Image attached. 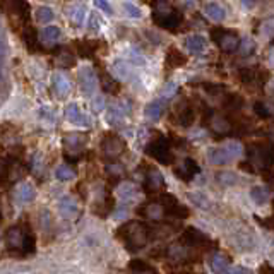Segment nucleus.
<instances>
[{
	"mask_svg": "<svg viewBox=\"0 0 274 274\" xmlns=\"http://www.w3.org/2000/svg\"><path fill=\"white\" fill-rule=\"evenodd\" d=\"M84 16H86L84 4H75V6L69 9V19L75 24V26H81V24L84 23Z\"/></svg>",
	"mask_w": 274,
	"mask_h": 274,
	"instance_id": "25",
	"label": "nucleus"
},
{
	"mask_svg": "<svg viewBox=\"0 0 274 274\" xmlns=\"http://www.w3.org/2000/svg\"><path fill=\"white\" fill-rule=\"evenodd\" d=\"M146 151H148V154L151 156V158L160 161L161 165H171L173 163V153H171L170 144L165 137H158L156 141H153Z\"/></svg>",
	"mask_w": 274,
	"mask_h": 274,
	"instance_id": "4",
	"label": "nucleus"
},
{
	"mask_svg": "<svg viewBox=\"0 0 274 274\" xmlns=\"http://www.w3.org/2000/svg\"><path fill=\"white\" fill-rule=\"evenodd\" d=\"M94 6L98 7V9H101L105 14H111L113 12V9H111V6L108 4V0H94Z\"/></svg>",
	"mask_w": 274,
	"mask_h": 274,
	"instance_id": "43",
	"label": "nucleus"
},
{
	"mask_svg": "<svg viewBox=\"0 0 274 274\" xmlns=\"http://www.w3.org/2000/svg\"><path fill=\"white\" fill-rule=\"evenodd\" d=\"M52 86H53V91L58 96H67L70 93V89H72V84H70L69 77L62 72H55L52 75Z\"/></svg>",
	"mask_w": 274,
	"mask_h": 274,
	"instance_id": "11",
	"label": "nucleus"
},
{
	"mask_svg": "<svg viewBox=\"0 0 274 274\" xmlns=\"http://www.w3.org/2000/svg\"><path fill=\"white\" fill-rule=\"evenodd\" d=\"M250 197L257 202V204H266V202L269 201V197H271V192H269L267 187L257 185L250 190Z\"/></svg>",
	"mask_w": 274,
	"mask_h": 274,
	"instance_id": "28",
	"label": "nucleus"
},
{
	"mask_svg": "<svg viewBox=\"0 0 274 274\" xmlns=\"http://www.w3.org/2000/svg\"><path fill=\"white\" fill-rule=\"evenodd\" d=\"M17 195L23 202H31L34 195H36V192H34V187L31 184H23L17 189Z\"/></svg>",
	"mask_w": 274,
	"mask_h": 274,
	"instance_id": "31",
	"label": "nucleus"
},
{
	"mask_svg": "<svg viewBox=\"0 0 274 274\" xmlns=\"http://www.w3.org/2000/svg\"><path fill=\"white\" fill-rule=\"evenodd\" d=\"M130 269L132 271H135V272H143V271H146V269H149V266L146 264L144 261H132L130 262Z\"/></svg>",
	"mask_w": 274,
	"mask_h": 274,
	"instance_id": "42",
	"label": "nucleus"
},
{
	"mask_svg": "<svg viewBox=\"0 0 274 274\" xmlns=\"http://www.w3.org/2000/svg\"><path fill=\"white\" fill-rule=\"evenodd\" d=\"M211 129L216 132V134H228V132L231 130V124L228 122L225 116H220V115H214L209 122Z\"/></svg>",
	"mask_w": 274,
	"mask_h": 274,
	"instance_id": "19",
	"label": "nucleus"
},
{
	"mask_svg": "<svg viewBox=\"0 0 274 274\" xmlns=\"http://www.w3.org/2000/svg\"><path fill=\"white\" fill-rule=\"evenodd\" d=\"M231 274H253L250 269H247V267H243V266H238L233 269V272Z\"/></svg>",
	"mask_w": 274,
	"mask_h": 274,
	"instance_id": "49",
	"label": "nucleus"
},
{
	"mask_svg": "<svg viewBox=\"0 0 274 274\" xmlns=\"http://www.w3.org/2000/svg\"><path fill=\"white\" fill-rule=\"evenodd\" d=\"M119 192H120V195H122V197H125V199H130V197H134L135 189H134V187H132L130 184H125V185H122V187H120Z\"/></svg>",
	"mask_w": 274,
	"mask_h": 274,
	"instance_id": "41",
	"label": "nucleus"
},
{
	"mask_svg": "<svg viewBox=\"0 0 274 274\" xmlns=\"http://www.w3.org/2000/svg\"><path fill=\"white\" fill-rule=\"evenodd\" d=\"M6 173V168H4V165L0 163V179H2V175Z\"/></svg>",
	"mask_w": 274,
	"mask_h": 274,
	"instance_id": "54",
	"label": "nucleus"
},
{
	"mask_svg": "<svg viewBox=\"0 0 274 274\" xmlns=\"http://www.w3.org/2000/svg\"><path fill=\"white\" fill-rule=\"evenodd\" d=\"M242 105H243V100L238 94H230L228 100L225 101V106L228 110H240Z\"/></svg>",
	"mask_w": 274,
	"mask_h": 274,
	"instance_id": "35",
	"label": "nucleus"
},
{
	"mask_svg": "<svg viewBox=\"0 0 274 274\" xmlns=\"http://www.w3.org/2000/svg\"><path fill=\"white\" fill-rule=\"evenodd\" d=\"M77 79H79V84H81V91L86 94V96H91L98 88V79H96V72L93 67H89V65H86L79 70L77 74Z\"/></svg>",
	"mask_w": 274,
	"mask_h": 274,
	"instance_id": "6",
	"label": "nucleus"
},
{
	"mask_svg": "<svg viewBox=\"0 0 274 274\" xmlns=\"http://www.w3.org/2000/svg\"><path fill=\"white\" fill-rule=\"evenodd\" d=\"M103 89L106 91V93H116V91H119V84H116L110 75L105 74L103 75Z\"/></svg>",
	"mask_w": 274,
	"mask_h": 274,
	"instance_id": "39",
	"label": "nucleus"
},
{
	"mask_svg": "<svg viewBox=\"0 0 274 274\" xmlns=\"http://www.w3.org/2000/svg\"><path fill=\"white\" fill-rule=\"evenodd\" d=\"M119 235L122 237V240H124L125 247L129 248V250H139V248H143L149 240L148 226L139 221L127 223L125 226L120 228Z\"/></svg>",
	"mask_w": 274,
	"mask_h": 274,
	"instance_id": "2",
	"label": "nucleus"
},
{
	"mask_svg": "<svg viewBox=\"0 0 274 274\" xmlns=\"http://www.w3.org/2000/svg\"><path fill=\"white\" fill-rule=\"evenodd\" d=\"M144 113H146V119H149V120H153V122L160 120L161 115L165 113V101L163 100L151 101V103L146 106Z\"/></svg>",
	"mask_w": 274,
	"mask_h": 274,
	"instance_id": "16",
	"label": "nucleus"
},
{
	"mask_svg": "<svg viewBox=\"0 0 274 274\" xmlns=\"http://www.w3.org/2000/svg\"><path fill=\"white\" fill-rule=\"evenodd\" d=\"M242 153H243L242 146L233 141V143H228L225 146H220V148L211 149L207 156H209V161L212 165H226L233 160L240 158Z\"/></svg>",
	"mask_w": 274,
	"mask_h": 274,
	"instance_id": "3",
	"label": "nucleus"
},
{
	"mask_svg": "<svg viewBox=\"0 0 274 274\" xmlns=\"http://www.w3.org/2000/svg\"><path fill=\"white\" fill-rule=\"evenodd\" d=\"M6 245L14 253L28 256L34 252V235L21 226H11L6 233Z\"/></svg>",
	"mask_w": 274,
	"mask_h": 274,
	"instance_id": "1",
	"label": "nucleus"
},
{
	"mask_svg": "<svg viewBox=\"0 0 274 274\" xmlns=\"http://www.w3.org/2000/svg\"><path fill=\"white\" fill-rule=\"evenodd\" d=\"M212 269H214L216 274H228V271H230V259L225 253H218L212 259Z\"/></svg>",
	"mask_w": 274,
	"mask_h": 274,
	"instance_id": "23",
	"label": "nucleus"
},
{
	"mask_svg": "<svg viewBox=\"0 0 274 274\" xmlns=\"http://www.w3.org/2000/svg\"><path fill=\"white\" fill-rule=\"evenodd\" d=\"M144 187H146V190H148V192L158 194V192L163 190V187H165L163 175H161L158 170H151L149 173H148V177H146Z\"/></svg>",
	"mask_w": 274,
	"mask_h": 274,
	"instance_id": "12",
	"label": "nucleus"
},
{
	"mask_svg": "<svg viewBox=\"0 0 274 274\" xmlns=\"http://www.w3.org/2000/svg\"><path fill=\"white\" fill-rule=\"evenodd\" d=\"M211 36L223 52L231 53L240 47V40H238L237 34L230 31V29H212Z\"/></svg>",
	"mask_w": 274,
	"mask_h": 274,
	"instance_id": "5",
	"label": "nucleus"
},
{
	"mask_svg": "<svg viewBox=\"0 0 274 274\" xmlns=\"http://www.w3.org/2000/svg\"><path fill=\"white\" fill-rule=\"evenodd\" d=\"M2 64H4V57L0 55V79H2Z\"/></svg>",
	"mask_w": 274,
	"mask_h": 274,
	"instance_id": "52",
	"label": "nucleus"
},
{
	"mask_svg": "<svg viewBox=\"0 0 274 274\" xmlns=\"http://www.w3.org/2000/svg\"><path fill=\"white\" fill-rule=\"evenodd\" d=\"M262 272L264 274H272V269L271 267H266V269H262Z\"/></svg>",
	"mask_w": 274,
	"mask_h": 274,
	"instance_id": "53",
	"label": "nucleus"
},
{
	"mask_svg": "<svg viewBox=\"0 0 274 274\" xmlns=\"http://www.w3.org/2000/svg\"><path fill=\"white\" fill-rule=\"evenodd\" d=\"M55 177H57V180H60V182H70L75 177V171L70 168V166L62 165L55 170Z\"/></svg>",
	"mask_w": 274,
	"mask_h": 274,
	"instance_id": "33",
	"label": "nucleus"
},
{
	"mask_svg": "<svg viewBox=\"0 0 274 274\" xmlns=\"http://www.w3.org/2000/svg\"><path fill=\"white\" fill-rule=\"evenodd\" d=\"M189 197L192 199V202H194L195 206L202 207V209H207L209 207V199L204 195V194H199V192H194V194H189Z\"/></svg>",
	"mask_w": 274,
	"mask_h": 274,
	"instance_id": "36",
	"label": "nucleus"
},
{
	"mask_svg": "<svg viewBox=\"0 0 274 274\" xmlns=\"http://www.w3.org/2000/svg\"><path fill=\"white\" fill-rule=\"evenodd\" d=\"M130 60H132V62H134V64H139V65H143L144 62H146V60H144V55L143 53H139V52H137V50H130Z\"/></svg>",
	"mask_w": 274,
	"mask_h": 274,
	"instance_id": "47",
	"label": "nucleus"
},
{
	"mask_svg": "<svg viewBox=\"0 0 274 274\" xmlns=\"http://www.w3.org/2000/svg\"><path fill=\"white\" fill-rule=\"evenodd\" d=\"M23 38H24V43H26V48L29 50V52H36V50L40 48L38 47V34H36V29L34 28L29 26V28L24 29Z\"/></svg>",
	"mask_w": 274,
	"mask_h": 274,
	"instance_id": "27",
	"label": "nucleus"
},
{
	"mask_svg": "<svg viewBox=\"0 0 274 274\" xmlns=\"http://www.w3.org/2000/svg\"><path fill=\"white\" fill-rule=\"evenodd\" d=\"M34 17H36L38 23L47 24V23H50L55 17V14H53V11L50 7H38L36 12H34Z\"/></svg>",
	"mask_w": 274,
	"mask_h": 274,
	"instance_id": "34",
	"label": "nucleus"
},
{
	"mask_svg": "<svg viewBox=\"0 0 274 274\" xmlns=\"http://www.w3.org/2000/svg\"><path fill=\"white\" fill-rule=\"evenodd\" d=\"M253 110H256V113L259 116H262V119H269L271 116V111L267 110V106L262 103V101H257L256 105H253Z\"/></svg>",
	"mask_w": 274,
	"mask_h": 274,
	"instance_id": "40",
	"label": "nucleus"
},
{
	"mask_svg": "<svg viewBox=\"0 0 274 274\" xmlns=\"http://www.w3.org/2000/svg\"><path fill=\"white\" fill-rule=\"evenodd\" d=\"M139 274H158V272H156V271H153V269H146V271H143V272H139Z\"/></svg>",
	"mask_w": 274,
	"mask_h": 274,
	"instance_id": "51",
	"label": "nucleus"
},
{
	"mask_svg": "<svg viewBox=\"0 0 274 274\" xmlns=\"http://www.w3.org/2000/svg\"><path fill=\"white\" fill-rule=\"evenodd\" d=\"M204 14L212 21H223L226 17V11L223 9L220 4H206Z\"/></svg>",
	"mask_w": 274,
	"mask_h": 274,
	"instance_id": "21",
	"label": "nucleus"
},
{
	"mask_svg": "<svg viewBox=\"0 0 274 274\" xmlns=\"http://www.w3.org/2000/svg\"><path fill=\"white\" fill-rule=\"evenodd\" d=\"M65 119H67L70 124L79 125V127H89L91 125L89 116L79 108L77 103H70V105L65 106Z\"/></svg>",
	"mask_w": 274,
	"mask_h": 274,
	"instance_id": "8",
	"label": "nucleus"
},
{
	"mask_svg": "<svg viewBox=\"0 0 274 274\" xmlns=\"http://www.w3.org/2000/svg\"><path fill=\"white\" fill-rule=\"evenodd\" d=\"M125 110L122 108V106L119 105H113L111 108L108 110V115H106V120H108V124L111 125H120L122 122H124L125 119Z\"/></svg>",
	"mask_w": 274,
	"mask_h": 274,
	"instance_id": "26",
	"label": "nucleus"
},
{
	"mask_svg": "<svg viewBox=\"0 0 274 274\" xmlns=\"http://www.w3.org/2000/svg\"><path fill=\"white\" fill-rule=\"evenodd\" d=\"M91 106H93L94 111H101V110L105 108V98H103V96H94Z\"/></svg>",
	"mask_w": 274,
	"mask_h": 274,
	"instance_id": "45",
	"label": "nucleus"
},
{
	"mask_svg": "<svg viewBox=\"0 0 274 274\" xmlns=\"http://www.w3.org/2000/svg\"><path fill=\"white\" fill-rule=\"evenodd\" d=\"M111 70H113V75H116L120 81H129L132 77V67L127 60H116Z\"/></svg>",
	"mask_w": 274,
	"mask_h": 274,
	"instance_id": "18",
	"label": "nucleus"
},
{
	"mask_svg": "<svg viewBox=\"0 0 274 274\" xmlns=\"http://www.w3.org/2000/svg\"><path fill=\"white\" fill-rule=\"evenodd\" d=\"M100 19L96 14H91L89 16V31H100Z\"/></svg>",
	"mask_w": 274,
	"mask_h": 274,
	"instance_id": "46",
	"label": "nucleus"
},
{
	"mask_svg": "<svg viewBox=\"0 0 274 274\" xmlns=\"http://www.w3.org/2000/svg\"><path fill=\"white\" fill-rule=\"evenodd\" d=\"M96 48H98V43L96 42H81L77 45V52L84 58H93L96 53Z\"/></svg>",
	"mask_w": 274,
	"mask_h": 274,
	"instance_id": "29",
	"label": "nucleus"
},
{
	"mask_svg": "<svg viewBox=\"0 0 274 274\" xmlns=\"http://www.w3.org/2000/svg\"><path fill=\"white\" fill-rule=\"evenodd\" d=\"M60 36H62V31H60V28L57 26H47V28H43V31H42V42L48 45L57 43Z\"/></svg>",
	"mask_w": 274,
	"mask_h": 274,
	"instance_id": "24",
	"label": "nucleus"
},
{
	"mask_svg": "<svg viewBox=\"0 0 274 274\" xmlns=\"http://www.w3.org/2000/svg\"><path fill=\"white\" fill-rule=\"evenodd\" d=\"M218 182H221L223 185H233L237 182V177L235 173H231V171H221V173H218Z\"/></svg>",
	"mask_w": 274,
	"mask_h": 274,
	"instance_id": "38",
	"label": "nucleus"
},
{
	"mask_svg": "<svg viewBox=\"0 0 274 274\" xmlns=\"http://www.w3.org/2000/svg\"><path fill=\"white\" fill-rule=\"evenodd\" d=\"M175 91H177V84L175 83H168V84L165 86V89H163V96L170 98V96L175 94Z\"/></svg>",
	"mask_w": 274,
	"mask_h": 274,
	"instance_id": "48",
	"label": "nucleus"
},
{
	"mask_svg": "<svg viewBox=\"0 0 274 274\" xmlns=\"http://www.w3.org/2000/svg\"><path fill=\"white\" fill-rule=\"evenodd\" d=\"M256 2H257V0H242V4H243L245 7H252Z\"/></svg>",
	"mask_w": 274,
	"mask_h": 274,
	"instance_id": "50",
	"label": "nucleus"
},
{
	"mask_svg": "<svg viewBox=\"0 0 274 274\" xmlns=\"http://www.w3.org/2000/svg\"><path fill=\"white\" fill-rule=\"evenodd\" d=\"M58 211H60V214L65 218V220H75V218L79 216L77 202H75L74 199H70V197H64V199H60Z\"/></svg>",
	"mask_w": 274,
	"mask_h": 274,
	"instance_id": "10",
	"label": "nucleus"
},
{
	"mask_svg": "<svg viewBox=\"0 0 274 274\" xmlns=\"http://www.w3.org/2000/svg\"><path fill=\"white\" fill-rule=\"evenodd\" d=\"M64 144L65 148L70 151H79L86 144V137L83 134H70L64 137Z\"/></svg>",
	"mask_w": 274,
	"mask_h": 274,
	"instance_id": "22",
	"label": "nucleus"
},
{
	"mask_svg": "<svg viewBox=\"0 0 274 274\" xmlns=\"http://www.w3.org/2000/svg\"><path fill=\"white\" fill-rule=\"evenodd\" d=\"M124 11H125L127 16L132 17V19H141V16H143L141 9L137 7V6H134V4H130V2H125L124 4Z\"/></svg>",
	"mask_w": 274,
	"mask_h": 274,
	"instance_id": "37",
	"label": "nucleus"
},
{
	"mask_svg": "<svg viewBox=\"0 0 274 274\" xmlns=\"http://www.w3.org/2000/svg\"><path fill=\"white\" fill-rule=\"evenodd\" d=\"M153 19L160 28L168 29V31H175L182 23V14H179L177 11H171L168 14H153Z\"/></svg>",
	"mask_w": 274,
	"mask_h": 274,
	"instance_id": "9",
	"label": "nucleus"
},
{
	"mask_svg": "<svg viewBox=\"0 0 274 274\" xmlns=\"http://www.w3.org/2000/svg\"><path fill=\"white\" fill-rule=\"evenodd\" d=\"M101 149H103L105 156H108V158H119L125 151V143L119 135L108 134V135H105L103 143H101Z\"/></svg>",
	"mask_w": 274,
	"mask_h": 274,
	"instance_id": "7",
	"label": "nucleus"
},
{
	"mask_svg": "<svg viewBox=\"0 0 274 274\" xmlns=\"http://www.w3.org/2000/svg\"><path fill=\"white\" fill-rule=\"evenodd\" d=\"M139 212L144 218H149V220L160 221L161 218H163V214H165V209H163V206H161L160 202H146L144 206L139 207Z\"/></svg>",
	"mask_w": 274,
	"mask_h": 274,
	"instance_id": "13",
	"label": "nucleus"
},
{
	"mask_svg": "<svg viewBox=\"0 0 274 274\" xmlns=\"http://www.w3.org/2000/svg\"><path fill=\"white\" fill-rule=\"evenodd\" d=\"M24 274H33V272H24Z\"/></svg>",
	"mask_w": 274,
	"mask_h": 274,
	"instance_id": "55",
	"label": "nucleus"
},
{
	"mask_svg": "<svg viewBox=\"0 0 274 274\" xmlns=\"http://www.w3.org/2000/svg\"><path fill=\"white\" fill-rule=\"evenodd\" d=\"M74 64H75L74 53L69 52V50H62V52L57 55V65H60V67L70 69V67H74Z\"/></svg>",
	"mask_w": 274,
	"mask_h": 274,
	"instance_id": "30",
	"label": "nucleus"
},
{
	"mask_svg": "<svg viewBox=\"0 0 274 274\" xmlns=\"http://www.w3.org/2000/svg\"><path fill=\"white\" fill-rule=\"evenodd\" d=\"M185 62H187V58L180 50H177V48L168 50V53H166V64H168V67L177 69V67H180V65H184Z\"/></svg>",
	"mask_w": 274,
	"mask_h": 274,
	"instance_id": "20",
	"label": "nucleus"
},
{
	"mask_svg": "<svg viewBox=\"0 0 274 274\" xmlns=\"http://www.w3.org/2000/svg\"><path fill=\"white\" fill-rule=\"evenodd\" d=\"M240 79H242V83H252L253 81V70L252 69H242L240 70Z\"/></svg>",
	"mask_w": 274,
	"mask_h": 274,
	"instance_id": "44",
	"label": "nucleus"
},
{
	"mask_svg": "<svg viewBox=\"0 0 274 274\" xmlns=\"http://www.w3.org/2000/svg\"><path fill=\"white\" fill-rule=\"evenodd\" d=\"M184 240L187 245H202V243H207V237L204 233H201L199 230H195V228H189V230H185L184 233Z\"/></svg>",
	"mask_w": 274,
	"mask_h": 274,
	"instance_id": "17",
	"label": "nucleus"
},
{
	"mask_svg": "<svg viewBox=\"0 0 274 274\" xmlns=\"http://www.w3.org/2000/svg\"><path fill=\"white\" fill-rule=\"evenodd\" d=\"M206 38L201 34H190L185 38V48L189 50L192 55H201L206 50Z\"/></svg>",
	"mask_w": 274,
	"mask_h": 274,
	"instance_id": "15",
	"label": "nucleus"
},
{
	"mask_svg": "<svg viewBox=\"0 0 274 274\" xmlns=\"http://www.w3.org/2000/svg\"><path fill=\"white\" fill-rule=\"evenodd\" d=\"M194 120H195V111L192 110L190 106H185L184 110H180V113H179V122H180V125L190 127L192 124H194Z\"/></svg>",
	"mask_w": 274,
	"mask_h": 274,
	"instance_id": "32",
	"label": "nucleus"
},
{
	"mask_svg": "<svg viewBox=\"0 0 274 274\" xmlns=\"http://www.w3.org/2000/svg\"><path fill=\"white\" fill-rule=\"evenodd\" d=\"M197 173H199V165H197L195 161L190 160V158H187L184 163H182L180 168H177V175H179L180 179L185 180V182L192 180Z\"/></svg>",
	"mask_w": 274,
	"mask_h": 274,
	"instance_id": "14",
	"label": "nucleus"
},
{
	"mask_svg": "<svg viewBox=\"0 0 274 274\" xmlns=\"http://www.w3.org/2000/svg\"><path fill=\"white\" fill-rule=\"evenodd\" d=\"M0 31H2V29H0Z\"/></svg>",
	"mask_w": 274,
	"mask_h": 274,
	"instance_id": "56",
	"label": "nucleus"
}]
</instances>
